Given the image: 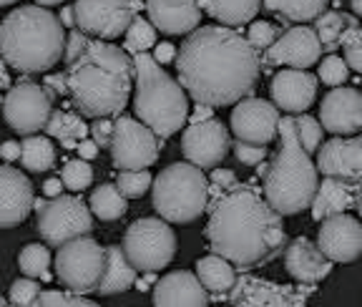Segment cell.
<instances>
[{"instance_id": "cell-1", "label": "cell", "mask_w": 362, "mask_h": 307, "mask_svg": "<svg viewBox=\"0 0 362 307\" xmlns=\"http://www.w3.org/2000/svg\"><path fill=\"white\" fill-rule=\"evenodd\" d=\"M181 88L199 106H232L252 98L262 58L242 33L221 25H202L176 53Z\"/></svg>"}, {"instance_id": "cell-2", "label": "cell", "mask_w": 362, "mask_h": 307, "mask_svg": "<svg viewBox=\"0 0 362 307\" xmlns=\"http://www.w3.org/2000/svg\"><path fill=\"white\" fill-rule=\"evenodd\" d=\"M206 242L232 267L252 270L287 250V229L255 184H237L209 207Z\"/></svg>"}, {"instance_id": "cell-3", "label": "cell", "mask_w": 362, "mask_h": 307, "mask_svg": "<svg viewBox=\"0 0 362 307\" xmlns=\"http://www.w3.org/2000/svg\"><path fill=\"white\" fill-rule=\"evenodd\" d=\"M136 81V69L124 48L90 40L86 53L66 69L68 96L81 116L119 119Z\"/></svg>"}, {"instance_id": "cell-4", "label": "cell", "mask_w": 362, "mask_h": 307, "mask_svg": "<svg viewBox=\"0 0 362 307\" xmlns=\"http://www.w3.org/2000/svg\"><path fill=\"white\" fill-rule=\"evenodd\" d=\"M66 51L61 18L48 8L21 6L0 23V56L21 74H43L53 69Z\"/></svg>"}, {"instance_id": "cell-5", "label": "cell", "mask_w": 362, "mask_h": 307, "mask_svg": "<svg viewBox=\"0 0 362 307\" xmlns=\"http://www.w3.org/2000/svg\"><path fill=\"white\" fill-rule=\"evenodd\" d=\"M317 187L320 171L297 139L294 119L287 116L279 121V149L264 177V199L279 216L300 214L312 207Z\"/></svg>"}, {"instance_id": "cell-6", "label": "cell", "mask_w": 362, "mask_h": 307, "mask_svg": "<svg viewBox=\"0 0 362 307\" xmlns=\"http://www.w3.org/2000/svg\"><path fill=\"white\" fill-rule=\"evenodd\" d=\"M134 69H136V81H134L136 116L156 137L161 139L174 137L176 131L187 124V116H189L187 91L148 53L134 56Z\"/></svg>"}, {"instance_id": "cell-7", "label": "cell", "mask_w": 362, "mask_h": 307, "mask_svg": "<svg viewBox=\"0 0 362 307\" xmlns=\"http://www.w3.org/2000/svg\"><path fill=\"white\" fill-rule=\"evenodd\" d=\"M151 197L153 209L166 224H187L209 209V182L194 164L176 161L158 171Z\"/></svg>"}, {"instance_id": "cell-8", "label": "cell", "mask_w": 362, "mask_h": 307, "mask_svg": "<svg viewBox=\"0 0 362 307\" xmlns=\"http://www.w3.org/2000/svg\"><path fill=\"white\" fill-rule=\"evenodd\" d=\"M124 252L131 267L144 274L164 270L176 255V234L164 219L141 216L124 234Z\"/></svg>"}, {"instance_id": "cell-9", "label": "cell", "mask_w": 362, "mask_h": 307, "mask_svg": "<svg viewBox=\"0 0 362 307\" xmlns=\"http://www.w3.org/2000/svg\"><path fill=\"white\" fill-rule=\"evenodd\" d=\"M103 270H106V247L93 237H81L68 242L56 255V274L71 295L98 292Z\"/></svg>"}, {"instance_id": "cell-10", "label": "cell", "mask_w": 362, "mask_h": 307, "mask_svg": "<svg viewBox=\"0 0 362 307\" xmlns=\"http://www.w3.org/2000/svg\"><path fill=\"white\" fill-rule=\"evenodd\" d=\"M93 216L81 197L61 194L58 199H51L43 212H38V232L51 247L61 250L63 245L81 237H90Z\"/></svg>"}, {"instance_id": "cell-11", "label": "cell", "mask_w": 362, "mask_h": 307, "mask_svg": "<svg viewBox=\"0 0 362 307\" xmlns=\"http://www.w3.org/2000/svg\"><path fill=\"white\" fill-rule=\"evenodd\" d=\"M53 101H56V96L51 91H45V86L23 81L6 93V101H3L6 124L25 139L38 137V131L48 126L53 111H56Z\"/></svg>"}, {"instance_id": "cell-12", "label": "cell", "mask_w": 362, "mask_h": 307, "mask_svg": "<svg viewBox=\"0 0 362 307\" xmlns=\"http://www.w3.org/2000/svg\"><path fill=\"white\" fill-rule=\"evenodd\" d=\"M111 161L121 171H146L158 159V137L141 121L119 116L113 121Z\"/></svg>"}, {"instance_id": "cell-13", "label": "cell", "mask_w": 362, "mask_h": 307, "mask_svg": "<svg viewBox=\"0 0 362 307\" xmlns=\"http://www.w3.org/2000/svg\"><path fill=\"white\" fill-rule=\"evenodd\" d=\"M310 287L282 284L255 274H242L229 292L232 307H307Z\"/></svg>"}, {"instance_id": "cell-14", "label": "cell", "mask_w": 362, "mask_h": 307, "mask_svg": "<svg viewBox=\"0 0 362 307\" xmlns=\"http://www.w3.org/2000/svg\"><path fill=\"white\" fill-rule=\"evenodd\" d=\"M146 8L144 3H90L81 0L76 3V28L86 35H93V40H113L129 30L136 13Z\"/></svg>"}, {"instance_id": "cell-15", "label": "cell", "mask_w": 362, "mask_h": 307, "mask_svg": "<svg viewBox=\"0 0 362 307\" xmlns=\"http://www.w3.org/2000/svg\"><path fill=\"white\" fill-rule=\"evenodd\" d=\"M317 171L345 179L355 194V209L362 216V137L332 139L317 154Z\"/></svg>"}, {"instance_id": "cell-16", "label": "cell", "mask_w": 362, "mask_h": 307, "mask_svg": "<svg viewBox=\"0 0 362 307\" xmlns=\"http://www.w3.org/2000/svg\"><path fill=\"white\" fill-rule=\"evenodd\" d=\"M279 108L264 98H244L232 111V131L237 141L267 146L279 134Z\"/></svg>"}, {"instance_id": "cell-17", "label": "cell", "mask_w": 362, "mask_h": 307, "mask_svg": "<svg viewBox=\"0 0 362 307\" xmlns=\"http://www.w3.org/2000/svg\"><path fill=\"white\" fill-rule=\"evenodd\" d=\"M229 129L219 119L204 121V124H192L184 137H181V151L197 169H211L221 164L229 154Z\"/></svg>"}, {"instance_id": "cell-18", "label": "cell", "mask_w": 362, "mask_h": 307, "mask_svg": "<svg viewBox=\"0 0 362 307\" xmlns=\"http://www.w3.org/2000/svg\"><path fill=\"white\" fill-rule=\"evenodd\" d=\"M322 56V43L315 28L294 25L287 28L279 40L264 53V66H289L292 71H305L315 66Z\"/></svg>"}, {"instance_id": "cell-19", "label": "cell", "mask_w": 362, "mask_h": 307, "mask_svg": "<svg viewBox=\"0 0 362 307\" xmlns=\"http://www.w3.org/2000/svg\"><path fill=\"white\" fill-rule=\"evenodd\" d=\"M317 247L329 262H355L362 255V222L350 214L329 216L317 232Z\"/></svg>"}, {"instance_id": "cell-20", "label": "cell", "mask_w": 362, "mask_h": 307, "mask_svg": "<svg viewBox=\"0 0 362 307\" xmlns=\"http://www.w3.org/2000/svg\"><path fill=\"white\" fill-rule=\"evenodd\" d=\"M320 121L325 131L339 139H350L362 129V91L357 88H332L320 103Z\"/></svg>"}, {"instance_id": "cell-21", "label": "cell", "mask_w": 362, "mask_h": 307, "mask_svg": "<svg viewBox=\"0 0 362 307\" xmlns=\"http://www.w3.org/2000/svg\"><path fill=\"white\" fill-rule=\"evenodd\" d=\"M33 199L30 179L13 166H0V229L25 222Z\"/></svg>"}, {"instance_id": "cell-22", "label": "cell", "mask_w": 362, "mask_h": 307, "mask_svg": "<svg viewBox=\"0 0 362 307\" xmlns=\"http://www.w3.org/2000/svg\"><path fill=\"white\" fill-rule=\"evenodd\" d=\"M272 101L274 106L287 114H305L315 103L317 96V76L310 71H292L284 69L272 79Z\"/></svg>"}, {"instance_id": "cell-23", "label": "cell", "mask_w": 362, "mask_h": 307, "mask_svg": "<svg viewBox=\"0 0 362 307\" xmlns=\"http://www.w3.org/2000/svg\"><path fill=\"white\" fill-rule=\"evenodd\" d=\"M153 307H209V292L194 272H169L153 284Z\"/></svg>"}, {"instance_id": "cell-24", "label": "cell", "mask_w": 362, "mask_h": 307, "mask_svg": "<svg viewBox=\"0 0 362 307\" xmlns=\"http://www.w3.org/2000/svg\"><path fill=\"white\" fill-rule=\"evenodd\" d=\"M284 270L300 284L315 287L332 272V262L320 252L315 242H310L307 237H297L284 250Z\"/></svg>"}, {"instance_id": "cell-25", "label": "cell", "mask_w": 362, "mask_h": 307, "mask_svg": "<svg viewBox=\"0 0 362 307\" xmlns=\"http://www.w3.org/2000/svg\"><path fill=\"white\" fill-rule=\"evenodd\" d=\"M146 13L153 28L169 35H192L202 23L199 3H161V0H151V3H146Z\"/></svg>"}, {"instance_id": "cell-26", "label": "cell", "mask_w": 362, "mask_h": 307, "mask_svg": "<svg viewBox=\"0 0 362 307\" xmlns=\"http://www.w3.org/2000/svg\"><path fill=\"white\" fill-rule=\"evenodd\" d=\"M347 209H355V194L345 179L325 177L317 187L315 199H312V219L325 222L329 216L347 214Z\"/></svg>"}, {"instance_id": "cell-27", "label": "cell", "mask_w": 362, "mask_h": 307, "mask_svg": "<svg viewBox=\"0 0 362 307\" xmlns=\"http://www.w3.org/2000/svg\"><path fill=\"white\" fill-rule=\"evenodd\" d=\"M136 284V270L131 267L124 247H106V270H103L98 295H119Z\"/></svg>"}, {"instance_id": "cell-28", "label": "cell", "mask_w": 362, "mask_h": 307, "mask_svg": "<svg viewBox=\"0 0 362 307\" xmlns=\"http://www.w3.org/2000/svg\"><path fill=\"white\" fill-rule=\"evenodd\" d=\"M197 277L206 292L224 295V292H232L234 282H237V270L221 257L206 255L197 262Z\"/></svg>"}, {"instance_id": "cell-29", "label": "cell", "mask_w": 362, "mask_h": 307, "mask_svg": "<svg viewBox=\"0 0 362 307\" xmlns=\"http://www.w3.org/2000/svg\"><path fill=\"white\" fill-rule=\"evenodd\" d=\"M45 131H48L51 137H56L66 149H78V141H83V139L88 137L90 129L86 126V121L81 119L78 114L56 108L51 121H48V126H45Z\"/></svg>"}, {"instance_id": "cell-30", "label": "cell", "mask_w": 362, "mask_h": 307, "mask_svg": "<svg viewBox=\"0 0 362 307\" xmlns=\"http://www.w3.org/2000/svg\"><path fill=\"white\" fill-rule=\"evenodd\" d=\"M199 8H202L204 13H209L211 18H216V21L224 25H244L255 21V16L259 13L262 6L255 3V0H244V3H237V0H232V3L204 0V3H199Z\"/></svg>"}, {"instance_id": "cell-31", "label": "cell", "mask_w": 362, "mask_h": 307, "mask_svg": "<svg viewBox=\"0 0 362 307\" xmlns=\"http://www.w3.org/2000/svg\"><path fill=\"white\" fill-rule=\"evenodd\" d=\"M129 204H126V197L119 192L116 184H101L90 192V214H96L103 222H113V219H121L126 214Z\"/></svg>"}, {"instance_id": "cell-32", "label": "cell", "mask_w": 362, "mask_h": 307, "mask_svg": "<svg viewBox=\"0 0 362 307\" xmlns=\"http://www.w3.org/2000/svg\"><path fill=\"white\" fill-rule=\"evenodd\" d=\"M347 28H357V23L350 16L339 11H325L322 16L315 21V33L322 43V51H337L339 38Z\"/></svg>"}, {"instance_id": "cell-33", "label": "cell", "mask_w": 362, "mask_h": 307, "mask_svg": "<svg viewBox=\"0 0 362 307\" xmlns=\"http://www.w3.org/2000/svg\"><path fill=\"white\" fill-rule=\"evenodd\" d=\"M21 161L28 171H48L56 164V146L48 137H28L21 144Z\"/></svg>"}, {"instance_id": "cell-34", "label": "cell", "mask_w": 362, "mask_h": 307, "mask_svg": "<svg viewBox=\"0 0 362 307\" xmlns=\"http://www.w3.org/2000/svg\"><path fill=\"white\" fill-rule=\"evenodd\" d=\"M267 11L277 13L279 18H284V21H292V23L297 25H305L307 21H317V18L325 13V3H320V0H310V3H279V0H269V3H264Z\"/></svg>"}, {"instance_id": "cell-35", "label": "cell", "mask_w": 362, "mask_h": 307, "mask_svg": "<svg viewBox=\"0 0 362 307\" xmlns=\"http://www.w3.org/2000/svg\"><path fill=\"white\" fill-rule=\"evenodd\" d=\"M18 267L28 279H51V252L45 245H25L18 255Z\"/></svg>"}, {"instance_id": "cell-36", "label": "cell", "mask_w": 362, "mask_h": 307, "mask_svg": "<svg viewBox=\"0 0 362 307\" xmlns=\"http://www.w3.org/2000/svg\"><path fill=\"white\" fill-rule=\"evenodd\" d=\"M153 46H156V28L151 25V21L136 16L134 23L126 30L124 51L131 53V56H141V53H146L148 48H153Z\"/></svg>"}, {"instance_id": "cell-37", "label": "cell", "mask_w": 362, "mask_h": 307, "mask_svg": "<svg viewBox=\"0 0 362 307\" xmlns=\"http://www.w3.org/2000/svg\"><path fill=\"white\" fill-rule=\"evenodd\" d=\"M61 182H63V187L71 189V192H83V189H88L90 182H93V169H90V164L83 159L68 161L61 169Z\"/></svg>"}, {"instance_id": "cell-38", "label": "cell", "mask_w": 362, "mask_h": 307, "mask_svg": "<svg viewBox=\"0 0 362 307\" xmlns=\"http://www.w3.org/2000/svg\"><path fill=\"white\" fill-rule=\"evenodd\" d=\"M116 187H119V192L124 194L126 199H139L153 187V179L148 171H119Z\"/></svg>"}, {"instance_id": "cell-39", "label": "cell", "mask_w": 362, "mask_h": 307, "mask_svg": "<svg viewBox=\"0 0 362 307\" xmlns=\"http://www.w3.org/2000/svg\"><path fill=\"white\" fill-rule=\"evenodd\" d=\"M294 131H297V139H300L302 149H305L307 154L317 151L320 149V144H322V124L317 119H312L310 114H302L294 119Z\"/></svg>"}, {"instance_id": "cell-40", "label": "cell", "mask_w": 362, "mask_h": 307, "mask_svg": "<svg viewBox=\"0 0 362 307\" xmlns=\"http://www.w3.org/2000/svg\"><path fill=\"white\" fill-rule=\"evenodd\" d=\"M279 35H282V28H277L274 23H267V21H257V23H252L247 30L249 46L255 48L257 53L269 51V48L279 40Z\"/></svg>"}, {"instance_id": "cell-41", "label": "cell", "mask_w": 362, "mask_h": 307, "mask_svg": "<svg viewBox=\"0 0 362 307\" xmlns=\"http://www.w3.org/2000/svg\"><path fill=\"white\" fill-rule=\"evenodd\" d=\"M339 48H345L347 69L362 74V28H347L339 38Z\"/></svg>"}, {"instance_id": "cell-42", "label": "cell", "mask_w": 362, "mask_h": 307, "mask_svg": "<svg viewBox=\"0 0 362 307\" xmlns=\"http://www.w3.org/2000/svg\"><path fill=\"white\" fill-rule=\"evenodd\" d=\"M35 307H101V305L86 300V297H81V295H71V292L43 290L38 302H35Z\"/></svg>"}, {"instance_id": "cell-43", "label": "cell", "mask_w": 362, "mask_h": 307, "mask_svg": "<svg viewBox=\"0 0 362 307\" xmlns=\"http://www.w3.org/2000/svg\"><path fill=\"white\" fill-rule=\"evenodd\" d=\"M40 284L35 282V279H16V282L11 284V305L16 307H35V302H38L40 297Z\"/></svg>"}, {"instance_id": "cell-44", "label": "cell", "mask_w": 362, "mask_h": 307, "mask_svg": "<svg viewBox=\"0 0 362 307\" xmlns=\"http://www.w3.org/2000/svg\"><path fill=\"white\" fill-rule=\"evenodd\" d=\"M347 63L345 58H339V56H327L322 61V66H320V81L327 86H332V88H339V86L347 81Z\"/></svg>"}, {"instance_id": "cell-45", "label": "cell", "mask_w": 362, "mask_h": 307, "mask_svg": "<svg viewBox=\"0 0 362 307\" xmlns=\"http://www.w3.org/2000/svg\"><path fill=\"white\" fill-rule=\"evenodd\" d=\"M90 40H93V38H90V35H86L83 30H78V28H74L71 33H68L66 51H63V61H66V66H74V63L83 56Z\"/></svg>"}, {"instance_id": "cell-46", "label": "cell", "mask_w": 362, "mask_h": 307, "mask_svg": "<svg viewBox=\"0 0 362 307\" xmlns=\"http://www.w3.org/2000/svg\"><path fill=\"white\" fill-rule=\"evenodd\" d=\"M234 154H237V159L247 166H259L264 164V156H267V149L264 146H255V144H244L237 141L234 144Z\"/></svg>"}, {"instance_id": "cell-47", "label": "cell", "mask_w": 362, "mask_h": 307, "mask_svg": "<svg viewBox=\"0 0 362 307\" xmlns=\"http://www.w3.org/2000/svg\"><path fill=\"white\" fill-rule=\"evenodd\" d=\"M90 139H93V144H96L98 149L111 146L113 121L111 119H96V121H93V126H90Z\"/></svg>"}, {"instance_id": "cell-48", "label": "cell", "mask_w": 362, "mask_h": 307, "mask_svg": "<svg viewBox=\"0 0 362 307\" xmlns=\"http://www.w3.org/2000/svg\"><path fill=\"white\" fill-rule=\"evenodd\" d=\"M237 174L232 169H214L211 171V187H219L221 192H229V189L237 187Z\"/></svg>"}, {"instance_id": "cell-49", "label": "cell", "mask_w": 362, "mask_h": 307, "mask_svg": "<svg viewBox=\"0 0 362 307\" xmlns=\"http://www.w3.org/2000/svg\"><path fill=\"white\" fill-rule=\"evenodd\" d=\"M45 91H51L53 96H68L66 71H63V74H48L45 76Z\"/></svg>"}, {"instance_id": "cell-50", "label": "cell", "mask_w": 362, "mask_h": 307, "mask_svg": "<svg viewBox=\"0 0 362 307\" xmlns=\"http://www.w3.org/2000/svg\"><path fill=\"white\" fill-rule=\"evenodd\" d=\"M176 48L171 46V43H158L156 48H153V61L158 63V66H164V63H171L176 61Z\"/></svg>"}, {"instance_id": "cell-51", "label": "cell", "mask_w": 362, "mask_h": 307, "mask_svg": "<svg viewBox=\"0 0 362 307\" xmlns=\"http://www.w3.org/2000/svg\"><path fill=\"white\" fill-rule=\"evenodd\" d=\"M76 151H78V156L83 161H90V159H96L98 156V146L93 144V139H83V141H78V149H76Z\"/></svg>"}, {"instance_id": "cell-52", "label": "cell", "mask_w": 362, "mask_h": 307, "mask_svg": "<svg viewBox=\"0 0 362 307\" xmlns=\"http://www.w3.org/2000/svg\"><path fill=\"white\" fill-rule=\"evenodd\" d=\"M61 192H63V182H61V177H53V179H48V182L43 184V194L48 197V199H58L61 197Z\"/></svg>"}, {"instance_id": "cell-53", "label": "cell", "mask_w": 362, "mask_h": 307, "mask_svg": "<svg viewBox=\"0 0 362 307\" xmlns=\"http://www.w3.org/2000/svg\"><path fill=\"white\" fill-rule=\"evenodd\" d=\"M0 156L6 161H13V159H21V144L18 141H6L0 146Z\"/></svg>"}, {"instance_id": "cell-54", "label": "cell", "mask_w": 362, "mask_h": 307, "mask_svg": "<svg viewBox=\"0 0 362 307\" xmlns=\"http://www.w3.org/2000/svg\"><path fill=\"white\" fill-rule=\"evenodd\" d=\"M214 108H209V106H197V111L192 114V124H204V121H211L214 119Z\"/></svg>"}, {"instance_id": "cell-55", "label": "cell", "mask_w": 362, "mask_h": 307, "mask_svg": "<svg viewBox=\"0 0 362 307\" xmlns=\"http://www.w3.org/2000/svg\"><path fill=\"white\" fill-rule=\"evenodd\" d=\"M61 25H63V28H71V30L76 28V11H74V6L61 8Z\"/></svg>"}, {"instance_id": "cell-56", "label": "cell", "mask_w": 362, "mask_h": 307, "mask_svg": "<svg viewBox=\"0 0 362 307\" xmlns=\"http://www.w3.org/2000/svg\"><path fill=\"white\" fill-rule=\"evenodd\" d=\"M0 91H11V76H8L6 61L0 58Z\"/></svg>"}, {"instance_id": "cell-57", "label": "cell", "mask_w": 362, "mask_h": 307, "mask_svg": "<svg viewBox=\"0 0 362 307\" xmlns=\"http://www.w3.org/2000/svg\"><path fill=\"white\" fill-rule=\"evenodd\" d=\"M153 282H156V277H153V272H148V274H144V279H136V287L144 292V290H148Z\"/></svg>"}, {"instance_id": "cell-58", "label": "cell", "mask_w": 362, "mask_h": 307, "mask_svg": "<svg viewBox=\"0 0 362 307\" xmlns=\"http://www.w3.org/2000/svg\"><path fill=\"white\" fill-rule=\"evenodd\" d=\"M352 11H355L357 16H362V0H355V3H352Z\"/></svg>"}, {"instance_id": "cell-59", "label": "cell", "mask_w": 362, "mask_h": 307, "mask_svg": "<svg viewBox=\"0 0 362 307\" xmlns=\"http://www.w3.org/2000/svg\"><path fill=\"white\" fill-rule=\"evenodd\" d=\"M0 307H6V297L0 295Z\"/></svg>"}, {"instance_id": "cell-60", "label": "cell", "mask_w": 362, "mask_h": 307, "mask_svg": "<svg viewBox=\"0 0 362 307\" xmlns=\"http://www.w3.org/2000/svg\"><path fill=\"white\" fill-rule=\"evenodd\" d=\"M3 101H6V98H3V96H0V103H3Z\"/></svg>"}, {"instance_id": "cell-61", "label": "cell", "mask_w": 362, "mask_h": 307, "mask_svg": "<svg viewBox=\"0 0 362 307\" xmlns=\"http://www.w3.org/2000/svg\"><path fill=\"white\" fill-rule=\"evenodd\" d=\"M6 307H16V305H6Z\"/></svg>"}]
</instances>
